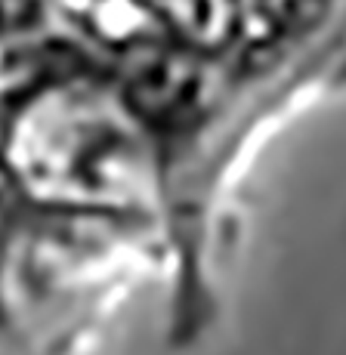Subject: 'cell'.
<instances>
[{
	"instance_id": "obj_1",
	"label": "cell",
	"mask_w": 346,
	"mask_h": 355,
	"mask_svg": "<svg viewBox=\"0 0 346 355\" xmlns=\"http://www.w3.org/2000/svg\"><path fill=\"white\" fill-rule=\"evenodd\" d=\"M189 84V71L182 62L176 59H158V62H148L142 65L133 78V96L142 108H167L173 99L182 96Z\"/></svg>"
},
{
	"instance_id": "obj_2",
	"label": "cell",
	"mask_w": 346,
	"mask_h": 355,
	"mask_svg": "<svg viewBox=\"0 0 346 355\" xmlns=\"http://www.w3.org/2000/svg\"><path fill=\"white\" fill-rule=\"evenodd\" d=\"M171 12L180 28L195 40H216L226 31V0H171Z\"/></svg>"
}]
</instances>
